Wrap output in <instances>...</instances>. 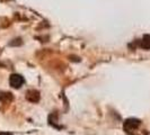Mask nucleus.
Wrapping results in <instances>:
<instances>
[{
    "label": "nucleus",
    "mask_w": 150,
    "mask_h": 135,
    "mask_svg": "<svg viewBox=\"0 0 150 135\" xmlns=\"http://www.w3.org/2000/svg\"><path fill=\"white\" fill-rule=\"evenodd\" d=\"M140 125V120H135V118H129V120H125L124 123V129L127 132H132L138 128V126Z\"/></svg>",
    "instance_id": "f257e3e1"
},
{
    "label": "nucleus",
    "mask_w": 150,
    "mask_h": 135,
    "mask_svg": "<svg viewBox=\"0 0 150 135\" xmlns=\"http://www.w3.org/2000/svg\"><path fill=\"white\" fill-rule=\"evenodd\" d=\"M9 83L13 88H21L24 83V78L19 75H11L9 78Z\"/></svg>",
    "instance_id": "f03ea898"
},
{
    "label": "nucleus",
    "mask_w": 150,
    "mask_h": 135,
    "mask_svg": "<svg viewBox=\"0 0 150 135\" xmlns=\"http://www.w3.org/2000/svg\"><path fill=\"white\" fill-rule=\"evenodd\" d=\"M26 98L32 103H35V101H38V99H40V94L36 90H30L26 95Z\"/></svg>",
    "instance_id": "7ed1b4c3"
},
{
    "label": "nucleus",
    "mask_w": 150,
    "mask_h": 135,
    "mask_svg": "<svg viewBox=\"0 0 150 135\" xmlns=\"http://www.w3.org/2000/svg\"><path fill=\"white\" fill-rule=\"evenodd\" d=\"M142 47H144V49H150V37L149 36L144 37V39L142 41Z\"/></svg>",
    "instance_id": "20e7f679"
},
{
    "label": "nucleus",
    "mask_w": 150,
    "mask_h": 135,
    "mask_svg": "<svg viewBox=\"0 0 150 135\" xmlns=\"http://www.w3.org/2000/svg\"><path fill=\"white\" fill-rule=\"evenodd\" d=\"M0 135H11V133H8V132H1Z\"/></svg>",
    "instance_id": "39448f33"
}]
</instances>
